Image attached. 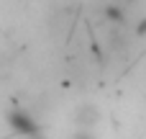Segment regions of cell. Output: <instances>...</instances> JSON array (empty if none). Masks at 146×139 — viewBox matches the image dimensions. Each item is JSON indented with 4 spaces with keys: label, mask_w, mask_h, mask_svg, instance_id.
<instances>
[{
    "label": "cell",
    "mask_w": 146,
    "mask_h": 139,
    "mask_svg": "<svg viewBox=\"0 0 146 139\" xmlns=\"http://www.w3.org/2000/svg\"><path fill=\"white\" fill-rule=\"evenodd\" d=\"M103 18L110 26L121 28V26L128 23V5H123V3H105L103 5Z\"/></svg>",
    "instance_id": "1"
},
{
    "label": "cell",
    "mask_w": 146,
    "mask_h": 139,
    "mask_svg": "<svg viewBox=\"0 0 146 139\" xmlns=\"http://www.w3.org/2000/svg\"><path fill=\"white\" fill-rule=\"evenodd\" d=\"M74 121H77L82 129H92V126L100 121L98 106H95V103H82V106L77 108V113H74Z\"/></svg>",
    "instance_id": "2"
},
{
    "label": "cell",
    "mask_w": 146,
    "mask_h": 139,
    "mask_svg": "<svg viewBox=\"0 0 146 139\" xmlns=\"http://www.w3.org/2000/svg\"><path fill=\"white\" fill-rule=\"evenodd\" d=\"M10 121H13V126H15L18 132H26V134H36V124H33V119H31L26 111H15V113L10 116Z\"/></svg>",
    "instance_id": "3"
},
{
    "label": "cell",
    "mask_w": 146,
    "mask_h": 139,
    "mask_svg": "<svg viewBox=\"0 0 146 139\" xmlns=\"http://www.w3.org/2000/svg\"><path fill=\"white\" fill-rule=\"evenodd\" d=\"M72 139H98V137H95L90 129H80V132H74V134H72Z\"/></svg>",
    "instance_id": "4"
},
{
    "label": "cell",
    "mask_w": 146,
    "mask_h": 139,
    "mask_svg": "<svg viewBox=\"0 0 146 139\" xmlns=\"http://www.w3.org/2000/svg\"><path fill=\"white\" fill-rule=\"evenodd\" d=\"M136 36H146V18H141L136 23Z\"/></svg>",
    "instance_id": "5"
}]
</instances>
